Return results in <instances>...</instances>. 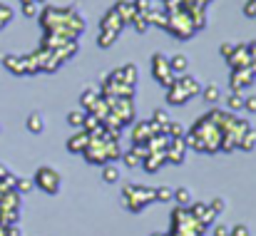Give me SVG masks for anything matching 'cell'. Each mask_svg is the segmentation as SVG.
Listing matches in <instances>:
<instances>
[{"instance_id":"1","label":"cell","mask_w":256,"mask_h":236,"mask_svg":"<svg viewBox=\"0 0 256 236\" xmlns=\"http://www.w3.org/2000/svg\"><path fill=\"white\" fill-rule=\"evenodd\" d=\"M154 202V189L152 186H142V184H124L122 189V206L132 214L144 212L150 204Z\"/></svg>"},{"instance_id":"2","label":"cell","mask_w":256,"mask_h":236,"mask_svg":"<svg viewBox=\"0 0 256 236\" xmlns=\"http://www.w3.org/2000/svg\"><path fill=\"white\" fill-rule=\"evenodd\" d=\"M32 182H35L38 189H42V192L50 194V196L60 194V189H62V176H60V172L52 169V166H40V169L35 172Z\"/></svg>"},{"instance_id":"3","label":"cell","mask_w":256,"mask_h":236,"mask_svg":"<svg viewBox=\"0 0 256 236\" xmlns=\"http://www.w3.org/2000/svg\"><path fill=\"white\" fill-rule=\"evenodd\" d=\"M150 68H152V75H154V80H157L160 84H164V87H170L172 82H174V78H176V75L172 72L170 58H167L164 52H154V55H152Z\"/></svg>"},{"instance_id":"4","label":"cell","mask_w":256,"mask_h":236,"mask_svg":"<svg viewBox=\"0 0 256 236\" xmlns=\"http://www.w3.org/2000/svg\"><path fill=\"white\" fill-rule=\"evenodd\" d=\"M112 112L120 117V124H122V127L134 124V102H132V100L117 97V100L112 102Z\"/></svg>"},{"instance_id":"5","label":"cell","mask_w":256,"mask_h":236,"mask_svg":"<svg viewBox=\"0 0 256 236\" xmlns=\"http://www.w3.org/2000/svg\"><path fill=\"white\" fill-rule=\"evenodd\" d=\"M254 80H256V75L252 70H232L229 84H232L234 92H244V90H249L254 84Z\"/></svg>"},{"instance_id":"6","label":"cell","mask_w":256,"mask_h":236,"mask_svg":"<svg viewBox=\"0 0 256 236\" xmlns=\"http://www.w3.org/2000/svg\"><path fill=\"white\" fill-rule=\"evenodd\" d=\"M226 62H229V68L232 70H252V58H249V52H246V45H236V50H234V55L232 58H226Z\"/></svg>"},{"instance_id":"7","label":"cell","mask_w":256,"mask_h":236,"mask_svg":"<svg viewBox=\"0 0 256 236\" xmlns=\"http://www.w3.org/2000/svg\"><path fill=\"white\" fill-rule=\"evenodd\" d=\"M186 144H184V137L182 140H170V147H167V162L172 164H184V159H186Z\"/></svg>"},{"instance_id":"8","label":"cell","mask_w":256,"mask_h":236,"mask_svg":"<svg viewBox=\"0 0 256 236\" xmlns=\"http://www.w3.org/2000/svg\"><path fill=\"white\" fill-rule=\"evenodd\" d=\"M124 25H127V22H124L114 10H107L104 18H102V22H100V30H114V32H122Z\"/></svg>"},{"instance_id":"9","label":"cell","mask_w":256,"mask_h":236,"mask_svg":"<svg viewBox=\"0 0 256 236\" xmlns=\"http://www.w3.org/2000/svg\"><path fill=\"white\" fill-rule=\"evenodd\" d=\"M2 65H5L8 72H12V75H18V78L28 75V72H25V58H20V55H2Z\"/></svg>"},{"instance_id":"10","label":"cell","mask_w":256,"mask_h":236,"mask_svg":"<svg viewBox=\"0 0 256 236\" xmlns=\"http://www.w3.org/2000/svg\"><path fill=\"white\" fill-rule=\"evenodd\" d=\"M174 82H176V84L189 94V97H194V94H199V92H202V84H199V80L194 78V75H186V72H184V75L174 78Z\"/></svg>"},{"instance_id":"11","label":"cell","mask_w":256,"mask_h":236,"mask_svg":"<svg viewBox=\"0 0 256 236\" xmlns=\"http://www.w3.org/2000/svg\"><path fill=\"white\" fill-rule=\"evenodd\" d=\"M167 164V154H162V152H150L147 157L142 159V166L152 174V172H160L162 166Z\"/></svg>"},{"instance_id":"12","label":"cell","mask_w":256,"mask_h":236,"mask_svg":"<svg viewBox=\"0 0 256 236\" xmlns=\"http://www.w3.org/2000/svg\"><path fill=\"white\" fill-rule=\"evenodd\" d=\"M87 144H90V134H87L85 130H80L78 134H72V137L68 140V150H70V152H80V154H82L87 150Z\"/></svg>"},{"instance_id":"13","label":"cell","mask_w":256,"mask_h":236,"mask_svg":"<svg viewBox=\"0 0 256 236\" xmlns=\"http://www.w3.org/2000/svg\"><path fill=\"white\" fill-rule=\"evenodd\" d=\"M112 10H114L124 22H132V18L137 15V10H134V5H132L130 0H117V2L112 5Z\"/></svg>"},{"instance_id":"14","label":"cell","mask_w":256,"mask_h":236,"mask_svg":"<svg viewBox=\"0 0 256 236\" xmlns=\"http://www.w3.org/2000/svg\"><path fill=\"white\" fill-rule=\"evenodd\" d=\"M186 100H189V94L176 82H172L170 87H167V102L170 104H186Z\"/></svg>"},{"instance_id":"15","label":"cell","mask_w":256,"mask_h":236,"mask_svg":"<svg viewBox=\"0 0 256 236\" xmlns=\"http://www.w3.org/2000/svg\"><path fill=\"white\" fill-rule=\"evenodd\" d=\"M25 127H28L32 134H42V132H45V117H42L40 112H30Z\"/></svg>"},{"instance_id":"16","label":"cell","mask_w":256,"mask_h":236,"mask_svg":"<svg viewBox=\"0 0 256 236\" xmlns=\"http://www.w3.org/2000/svg\"><path fill=\"white\" fill-rule=\"evenodd\" d=\"M137 75H140L137 65H124V68H120V84L134 87V84H137Z\"/></svg>"},{"instance_id":"17","label":"cell","mask_w":256,"mask_h":236,"mask_svg":"<svg viewBox=\"0 0 256 236\" xmlns=\"http://www.w3.org/2000/svg\"><path fill=\"white\" fill-rule=\"evenodd\" d=\"M78 50H80L78 40H68V42H65L60 50H55V55H58V60H60V62H65V60L75 58V55H78Z\"/></svg>"},{"instance_id":"18","label":"cell","mask_w":256,"mask_h":236,"mask_svg":"<svg viewBox=\"0 0 256 236\" xmlns=\"http://www.w3.org/2000/svg\"><path fill=\"white\" fill-rule=\"evenodd\" d=\"M120 176H122V174H120V166H114L112 162H110V164H102V182H104V184H117Z\"/></svg>"},{"instance_id":"19","label":"cell","mask_w":256,"mask_h":236,"mask_svg":"<svg viewBox=\"0 0 256 236\" xmlns=\"http://www.w3.org/2000/svg\"><path fill=\"white\" fill-rule=\"evenodd\" d=\"M147 20H150V25H157V28H164V30L170 25V15L164 10H150L147 12Z\"/></svg>"},{"instance_id":"20","label":"cell","mask_w":256,"mask_h":236,"mask_svg":"<svg viewBox=\"0 0 256 236\" xmlns=\"http://www.w3.org/2000/svg\"><path fill=\"white\" fill-rule=\"evenodd\" d=\"M202 100L204 102H209V104H216L219 102V97H222V90H219V84H206V87H202Z\"/></svg>"},{"instance_id":"21","label":"cell","mask_w":256,"mask_h":236,"mask_svg":"<svg viewBox=\"0 0 256 236\" xmlns=\"http://www.w3.org/2000/svg\"><path fill=\"white\" fill-rule=\"evenodd\" d=\"M147 147H150V152H167V147H170V137L167 134H154L150 142H147Z\"/></svg>"},{"instance_id":"22","label":"cell","mask_w":256,"mask_h":236,"mask_svg":"<svg viewBox=\"0 0 256 236\" xmlns=\"http://www.w3.org/2000/svg\"><path fill=\"white\" fill-rule=\"evenodd\" d=\"M239 150H242V152H252V150H256V130L254 127L239 137Z\"/></svg>"},{"instance_id":"23","label":"cell","mask_w":256,"mask_h":236,"mask_svg":"<svg viewBox=\"0 0 256 236\" xmlns=\"http://www.w3.org/2000/svg\"><path fill=\"white\" fill-rule=\"evenodd\" d=\"M170 68L174 75H184L186 72V68H189V60H186V55H172L170 58Z\"/></svg>"},{"instance_id":"24","label":"cell","mask_w":256,"mask_h":236,"mask_svg":"<svg viewBox=\"0 0 256 236\" xmlns=\"http://www.w3.org/2000/svg\"><path fill=\"white\" fill-rule=\"evenodd\" d=\"M244 92H229V97H226V107H229V112H239V110H244Z\"/></svg>"},{"instance_id":"25","label":"cell","mask_w":256,"mask_h":236,"mask_svg":"<svg viewBox=\"0 0 256 236\" xmlns=\"http://www.w3.org/2000/svg\"><path fill=\"white\" fill-rule=\"evenodd\" d=\"M176 206H189L192 204V189H186V186H179V189H174V199H172Z\"/></svg>"},{"instance_id":"26","label":"cell","mask_w":256,"mask_h":236,"mask_svg":"<svg viewBox=\"0 0 256 236\" xmlns=\"http://www.w3.org/2000/svg\"><path fill=\"white\" fill-rule=\"evenodd\" d=\"M97 100H100V92H97L94 87H87L85 92L80 94V102H82V110H85V112L94 104V102H97Z\"/></svg>"},{"instance_id":"27","label":"cell","mask_w":256,"mask_h":236,"mask_svg":"<svg viewBox=\"0 0 256 236\" xmlns=\"http://www.w3.org/2000/svg\"><path fill=\"white\" fill-rule=\"evenodd\" d=\"M120 38V32H114V30H100V40H97V45L100 48H112L114 45V40Z\"/></svg>"},{"instance_id":"28","label":"cell","mask_w":256,"mask_h":236,"mask_svg":"<svg viewBox=\"0 0 256 236\" xmlns=\"http://www.w3.org/2000/svg\"><path fill=\"white\" fill-rule=\"evenodd\" d=\"M120 157H122L120 142H104V159H107V164L110 162H117Z\"/></svg>"},{"instance_id":"29","label":"cell","mask_w":256,"mask_h":236,"mask_svg":"<svg viewBox=\"0 0 256 236\" xmlns=\"http://www.w3.org/2000/svg\"><path fill=\"white\" fill-rule=\"evenodd\" d=\"M85 110H72V112H68V124L70 127H75V130H82V122H85Z\"/></svg>"},{"instance_id":"30","label":"cell","mask_w":256,"mask_h":236,"mask_svg":"<svg viewBox=\"0 0 256 236\" xmlns=\"http://www.w3.org/2000/svg\"><path fill=\"white\" fill-rule=\"evenodd\" d=\"M172 199H174V189H172V186H157V189H154V202L172 204Z\"/></svg>"},{"instance_id":"31","label":"cell","mask_w":256,"mask_h":236,"mask_svg":"<svg viewBox=\"0 0 256 236\" xmlns=\"http://www.w3.org/2000/svg\"><path fill=\"white\" fill-rule=\"evenodd\" d=\"M32 186H35L32 176H18V179H15V192H18V194H28Z\"/></svg>"},{"instance_id":"32","label":"cell","mask_w":256,"mask_h":236,"mask_svg":"<svg viewBox=\"0 0 256 236\" xmlns=\"http://www.w3.org/2000/svg\"><path fill=\"white\" fill-rule=\"evenodd\" d=\"M152 122L154 124H160L162 127V134H164V127L172 122V117H170V112L167 110H154V114H152Z\"/></svg>"},{"instance_id":"33","label":"cell","mask_w":256,"mask_h":236,"mask_svg":"<svg viewBox=\"0 0 256 236\" xmlns=\"http://www.w3.org/2000/svg\"><path fill=\"white\" fill-rule=\"evenodd\" d=\"M132 28H134L137 32H147V30H150V20H147V15H144V12H137V15L132 18Z\"/></svg>"},{"instance_id":"34","label":"cell","mask_w":256,"mask_h":236,"mask_svg":"<svg viewBox=\"0 0 256 236\" xmlns=\"http://www.w3.org/2000/svg\"><path fill=\"white\" fill-rule=\"evenodd\" d=\"M164 134H167L170 140H182V137H184V127H182L179 122H170V124L164 127Z\"/></svg>"},{"instance_id":"35","label":"cell","mask_w":256,"mask_h":236,"mask_svg":"<svg viewBox=\"0 0 256 236\" xmlns=\"http://www.w3.org/2000/svg\"><path fill=\"white\" fill-rule=\"evenodd\" d=\"M122 162H124V166H130V169H132V166H140V164H142V159L137 157V154H134V152H132V150H127V152H122Z\"/></svg>"},{"instance_id":"36","label":"cell","mask_w":256,"mask_h":236,"mask_svg":"<svg viewBox=\"0 0 256 236\" xmlns=\"http://www.w3.org/2000/svg\"><path fill=\"white\" fill-rule=\"evenodd\" d=\"M22 15H25V18H38V15H40V5H38L35 0L22 2Z\"/></svg>"},{"instance_id":"37","label":"cell","mask_w":256,"mask_h":236,"mask_svg":"<svg viewBox=\"0 0 256 236\" xmlns=\"http://www.w3.org/2000/svg\"><path fill=\"white\" fill-rule=\"evenodd\" d=\"M12 18H15L12 8H10V5H2V2H0V28H5V25H8V22H10Z\"/></svg>"},{"instance_id":"38","label":"cell","mask_w":256,"mask_h":236,"mask_svg":"<svg viewBox=\"0 0 256 236\" xmlns=\"http://www.w3.org/2000/svg\"><path fill=\"white\" fill-rule=\"evenodd\" d=\"M209 209H212V212L219 216V214H224V209H226V202H224L222 196H214V199H212V204H209Z\"/></svg>"},{"instance_id":"39","label":"cell","mask_w":256,"mask_h":236,"mask_svg":"<svg viewBox=\"0 0 256 236\" xmlns=\"http://www.w3.org/2000/svg\"><path fill=\"white\" fill-rule=\"evenodd\" d=\"M132 5H134L137 12H144V15L152 10V0H132Z\"/></svg>"},{"instance_id":"40","label":"cell","mask_w":256,"mask_h":236,"mask_svg":"<svg viewBox=\"0 0 256 236\" xmlns=\"http://www.w3.org/2000/svg\"><path fill=\"white\" fill-rule=\"evenodd\" d=\"M232 236H252V229L246 224H236V226H232Z\"/></svg>"},{"instance_id":"41","label":"cell","mask_w":256,"mask_h":236,"mask_svg":"<svg viewBox=\"0 0 256 236\" xmlns=\"http://www.w3.org/2000/svg\"><path fill=\"white\" fill-rule=\"evenodd\" d=\"M244 110H246V112H252V114H256V94L244 97Z\"/></svg>"},{"instance_id":"42","label":"cell","mask_w":256,"mask_h":236,"mask_svg":"<svg viewBox=\"0 0 256 236\" xmlns=\"http://www.w3.org/2000/svg\"><path fill=\"white\" fill-rule=\"evenodd\" d=\"M132 152H134L140 159H144L150 154V147H147V144H132Z\"/></svg>"},{"instance_id":"43","label":"cell","mask_w":256,"mask_h":236,"mask_svg":"<svg viewBox=\"0 0 256 236\" xmlns=\"http://www.w3.org/2000/svg\"><path fill=\"white\" fill-rule=\"evenodd\" d=\"M244 15L246 18H256V0H246L244 2Z\"/></svg>"},{"instance_id":"44","label":"cell","mask_w":256,"mask_h":236,"mask_svg":"<svg viewBox=\"0 0 256 236\" xmlns=\"http://www.w3.org/2000/svg\"><path fill=\"white\" fill-rule=\"evenodd\" d=\"M234 50H236V45H232V42H224V45L219 48V52H222L224 58H232V55H234Z\"/></svg>"},{"instance_id":"45","label":"cell","mask_w":256,"mask_h":236,"mask_svg":"<svg viewBox=\"0 0 256 236\" xmlns=\"http://www.w3.org/2000/svg\"><path fill=\"white\" fill-rule=\"evenodd\" d=\"M214 236H232V226H224V224H219V226L214 229Z\"/></svg>"},{"instance_id":"46","label":"cell","mask_w":256,"mask_h":236,"mask_svg":"<svg viewBox=\"0 0 256 236\" xmlns=\"http://www.w3.org/2000/svg\"><path fill=\"white\" fill-rule=\"evenodd\" d=\"M246 52H249V58H252V60H256V40L254 42H246Z\"/></svg>"},{"instance_id":"47","label":"cell","mask_w":256,"mask_h":236,"mask_svg":"<svg viewBox=\"0 0 256 236\" xmlns=\"http://www.w3.org/2000/svg\"><path fill=\"white\" fill-rule=\"evenodd\" d=\"M8 174H10V172H8V166H5V164H0V179H2V176H8Z\"/></svg>"},{"instance_id":"48","label":"cell","mask_w":256,"mask_h":236,"mask_svg":"<svg viewBox=\"0 0 256 236\" xmlns=\"http://www.w3.org/2000/svg\"><path fill=\"white\" fill-rule=\"evenodd\" d=\"M252 72H254V75H256V60H254V62H252Z\"/></svg>"},{"instance_id":"49","label":"cell","mask_w":256,"mask_h":236,"mask_svg":"<svg viewBox=\"0 0 256 236\" xmlns=\"http://www.w3.org/2000/svg\"><path fill=\"white\" fill-rule=\"evenodd\" d=\"M35 2H38V5H45V2H48V0H35Z\"/></svg>"},{"instance_id":"50","label":"cell","mask_w":256,"mask_h":236,"mask_svg":"<svg viewBox=\"0 0 256 236\" xmlns=\"http://www.w3.org/2000/svg\"><path fill=\"white\" fill-rule=\"evenodd\" d=\"M150 236H167V234H150Z\"/></svg>"},{"instance_id":"51","label":"cell","mask_w":256,"mask_h":236,"mask_svg":"<svg viewBox=\"0 0 256 236\" xmlns=\"http://www.w3.org/2000/svg\"><path fill=\"white\" fill-rule=\"evenodd\" d=\"M20 2H30V0H20Z\"/></svg>"}]
</instances>
